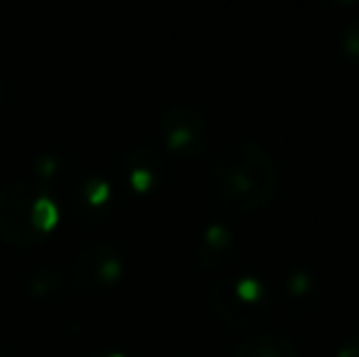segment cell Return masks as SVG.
Wrapping results in <instances>:
<instances>
[{
  "instance_id": "obj_1",
  "label": "cell",
  "mask_w": 359,
  "mask_h": 357,
  "mask_svg": "<svg viewBox=\"0 0 359 357\" xmlns=\"http://www.w3.org/2000/svg\"><path fill=\"white\" fill-rule=\"evenodd\" d=\"M279 189V167L269 149L255 142H237L210 167V198L230 213L264 208Z\"/></svg>"
},
{
  "instance_id": "obj_2",
  "label": "cell",
  "mask_w": 359,
  "mask_h": 357,
  "mask_svg": "<svg viewBox=\"0 0 359 357\" xmlns=\"http://www.w3.org/2000/svg\"><path fill=\"white\" fill-rule=\"evenodd\" d=\"M208 304L225 325L235 330L255 328L269 316V289L255 276H230L210 289Z\"/></svg>"
},
{
  "instance_id": "obj_3",
  "label": "cell",
  "mask_w": 359,
  "mask_h": 357,
  "mask_svg": "<svg viewBox=\"0 0 359 357\" xmlns=\"http://www.w3.org/2000/svg\"><path fill=\"white\" fill-rule=\"evenodd\" d=\"M164 140L181 157H198L208 147V125L203 115L189 108H176L161 120Z\"/></svg>"
},
{
  "instance_id": "obj_4",
  "label": "cell",
  "mask_w": 359,
  "mask_h": 357,
  "mask_svg": "<svg viewBox=\"0 0 359 357\" xmlns=\"http://www.w3.org/2000/svg\"><path fill=\"white\" fill-rule=\"evenodd\" d=\"M232 357H301L296 345L284 335H257L235 350Z\"/></svg>"
},
{
  "instance_id": "obj_5",
  "label": "cell",
  "mask_w": 359,
  "mask_h": 357,
  "mask_svg": "<svg viewBox=\"0 0 359 357\" xmlns=\"http://www.w3.org/2000/svg\"><path fill=\"white\" fill-rule=\"evenodd\" d=\"M230 248H232V238H230V230L227 228L215 225V228L205 230V245L201 248L203 264H208V267H217L222 260L230 257Z\"/></svg>"
},
{
  "instance_id": "obj_6",
  "label": "cell",
  "mask_w": 359,
  "mask_h": 357,
  "mask_svg": "<svg viewBox=\"0 0 359 357\" xmlns=\"http://www.w3.org/2000/svg\"><path fill=\"white\" fill-rule=\"evenodd\" d=\"M340 49L350 62L359 64V18L340 29Z\"/></svg>"
},
{
  "instance_id": "obj_7",
  "label": "cell",
  "mask_w": 359,
  "mask_h": 357,
  "mask_svg": "<svg viewBox=\"0 0 359 357\" xmlns=\"http://www.w3.org/2000/svg\"><path fill=\"white\" fill-rule=\"evenodd\" d=\"M335 3H340V5H355V3H359V0H335Z\"/></svg>"
},
{
  "instance_id": "obj_8",
  "label": "cell",
  "mask_w": 359,
  "mask_h": 357,
  "mask_svg": "<svg viewBox=\"0 0 359 357\" xmlns=\"http://www.w3.org/2000/svg\"><path fill=\"white\" fill-rule=\"evenodd\" d=\"M93 357H120V355H110V353H98V355H93Z\"/></svg>"
},
{
  "instance_id": "obj_9",
  "label": "cell",
  "mask_w": 359,
  "mask_h": 357,
  "mask_svg": "<svg viewBox=\"0 0 359 357\" xmlns=\"http://www.w3.org/2000/svg\"><path fill=\"white\" fill-rule=\"evenodd\" d=\"M0 357H8V355H3V353H0Z\"/></svg>"
}]
</instances>
